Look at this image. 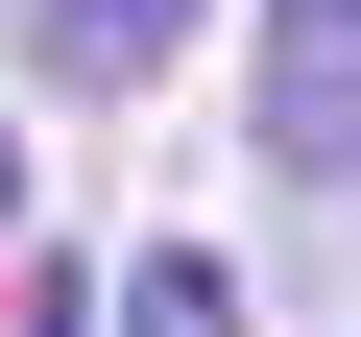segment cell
<instances>
[{"label": "cell", "instance_id": "6da1fadb", "mask_svg": "<svg viewBox=\"0 0 361 337\" xmlns=\"http://www.w3.org/2000/svg\"><path fill=\"white\" fill-rule=\"evenodd\" d=\"M265 168L361 193V0H265Z\"/></svg>", "mask_w": 361, "mask_h": 337}, {"label": "cell", "instance_id": "7a4b0ae2", "mask_svg": "<svg viewBox=\"0 0 361 337\" xmlns=\"http://www.w3.org/2000/svg\"><path fill=\"white\" fill-rule=\"evenodd\" d=\"M169 49H193V0H25V73L49 97H145Z\"/></svg>", "mask_w": 361, "mask_h": 337}, {"label": "cell", "instance_id": "3957f363", "mask_svg": "<svg viewBox=\"0 0 361 337\" xmlns=\"http://www.w3.org/2000/svg\"><path fill=\"white\" fill-rule=\"evenodd\" d=\"M97 337H241V265L217 241H145V265H97Z\"/></svg>", "mask_w": 361, "mask_h": 337}, {"label": "cell", "instance_id": "277c9868", "mask_svg": "<svg viewBox=\"0 0 361 337\" xmlns=\"http://www.w3.org/2000/svg\"><path fill=\"white\" fill-rule=\"evenodd\" d=\"M25 337H97V265H73V289H25Z\"/></svg>", "mask_w": 361, "mask_h": 337}, {"label": "cell", "instance_id": "5b68a950", "mask_svg": "<svg viewBox=\"0 0 361 337\" xmlns=\"http://www.w3.org/2000/svg\"><path fill=\"white\" fill-rule=\"evenodd\" d=\"M0 217H25V145H0Z\"/></svg>", "mask_w": 361, "mask_h": 337}]
</instances>
